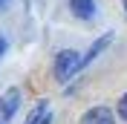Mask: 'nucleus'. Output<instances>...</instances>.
I'll return each instance as SVG.
<instances>
[{
	"label": "nucleus",
	"instance_id": "obj_1",
	"mask_svg": "<svg viewBox=\"0 0 127 124\" xmlns=\"http://www.w3.org/2000/svg\"><path fill=\"white\" fill-rule=\"evenodd\" d=\"M84 66V55L75 52V49H64V52H58L55 58V81H69L75 72Z\"/></svg>",
	"mask_w": 127,
	"mask_h": 124
},
{
	"label": "nucleus",
	"instance_id": "obj_2",
	"mask_svg": "<svg viewBox=\"0 0 127 124\" xmlns=\"http://www.w3.org/2000/svg\"><path fill=\"white\" fill-rule=\"evenodd\" d=\"M17 104H20V93H17V90H9L3 98H0V121H6V118L15 116Z\"/></svg>",
	"mask_w": 127,
	"mask_h": 124
},
{
	"label": "nucleus",
	"instance_id": "obj_3",
	"mask_svg": "<svg viewBox=\"0 0 127 124\" xmlns=\"http://www.w3.org/2000/svg\"><path fill=\"white\" fill-rule=\"evenodd\" d=\"M81 124H113V113L107 107H93V110L84 113Z\"/></svg>",
	"mask_w": 127,
	"mask_h": 124
},
{
	"label": "nucleus",
	"instance_id": "obj_4",
	"mask_svg": "<svg viewBox=\"0 0 127 124\" xmlns=\"http://www.w3.org/2000/svg\"><path fill=\"white\" fill-rule=\"evenodd\" d=\"M69 9L75 17H84V20H90V17L95 15V0H69Z\"/></svg>",
	"mask_w": 127,
	"mask_h": 124
},
{
	"label": "nucleus",
	"instance_id": "obj_5",
	"mask_svg": "<svg viewBox=\"0 0 127 124\" xmlns=\"http://www.w3.org/2000/svg\"><path fill=\"white\" fill-rule=\"evenodd\" d=\"M52 118H49V104L46 101H38V107L29 113V118H26V124H49Z\"/></svg>",
	"mask_w": 127,
	"mask_h": 124
},
{
	"label": "nucleus",
	"instance_id": "obj_6",
	"mask_svg": "<svg viewBox=\"0 0 127 124\" xmlns=\"http://www.w3.org/2000/svg\"><path fill=\"white\" fill-rule=\"evenodd\" d=\"M110 40H113V35H104L101 40H95V46L90 49L87 55H84V63H90V61H93V58H98V52H101V49L107 46V43H110Z\"/></svg>",
	"mask_w": 127,
	"mask_h": 124
},
{
	"label": "nucleus",
	"instance_id": "obj_7",
	"mask_svg": "<svg viewBox=\"0 0 127 124\" xmlns=\"http://www.w3.org/2000/svg\"><path fill=\"white\" fill-rule=\"evenodd\" d=\"M119 116H121V118L127 121V93H124V95L119 98Z\"/></svg>",
	"mask_w": 127,
	"mask_h": 124
},
{
	"label": "nucleus",
	"instance_id": "obj_8",
	"mask_svg": "<svg viewBox=\"0 0 127 124\" xmlns=\"http://www.w3.org/2000/svg\"><path fill=\"white\" fill-rule=\"evenodd\" d=\"M3 52H6V40H3V35H0V58H3Z\"/></svg>",
	"mask_w": 127,
	"mask_h": 124
},
{
	"label": "nucleus",
	"instance_id": "obj_9",
	"mask_svg": "<svg viewBox=\"0 0 127 124\" xmlns=\"http://www.w3.org/2000/svg\"><path fill=\"white\" fill-rule=\"evenodd\" d=\"M6 3H9V0H0V9H3V6H6Z\"/></svg>",
	"mask_w": 127,
	"mask_h": 124
},
{
	"label": "nucleus",
	"instance_id": "obj_10",
	"mask_svg": "<svg viewBox=\"0 0 127 124\" xmlns=\"http://www.w3.org/2000/svg\"><path fill=\"white\" fill-rule=\"evenodd\" d=\"M124 6H127V0H124Z\"/></svg>",
	"mask_w": 127,
	"mask_h": 124
}]
</instances>
